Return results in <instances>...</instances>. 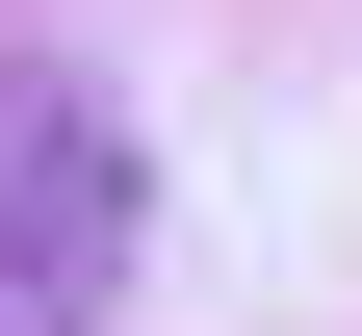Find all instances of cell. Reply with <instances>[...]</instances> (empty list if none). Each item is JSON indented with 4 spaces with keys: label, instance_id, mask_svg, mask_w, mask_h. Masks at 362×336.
I'll use <instances>...</instances> for the list:
<instances>
[{
    "label": "cell",
    "instance_id": "obj_1",
    "mask_svg": "<svg viewBox=\"0 0 362 336\" xmlns=\"http://www.w3.org/2000/svg\"><path fill=\"white\" fill-rule=\"evenodd\" d=\"M129 311V129L104 78H0V336H104Z\"/></svg>",
    "mask_w": 362,
    "mask_h": 336
}]
</instances>
